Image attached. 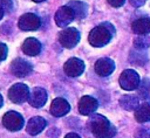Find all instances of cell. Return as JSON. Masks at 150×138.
<instances>
[{
  "label": "cell",
  "instance_id": "obj_28",
  "mask_svg": "<svg viewBox=\"0 0 150 138\" xmlns=\"http://www.w3.org/2000/svg\"><path fill=\"white\" fill-rule=\"evenodd\" d=\"M64 138H81L77 133H75V132H70V133H68V134H66V137Z\"/></svg>",
  "mask_w": 150,
  "mask_h": 138
},
{
  "label": "cell",
  "instance_id": "obj_1",
  "mask_svg": "<svg viewBox=\"0 0 150 138\" xmlns=\"http://www.w3.org/2000/svg\"><path fill=\"white\" fill-rule=\"evenodd\" d=\"M89 127L96 138H112L116 134L115 126L102 115H93L89 119Z\"/></svg>",
  "mask_w": 150,
  "mask_h": 138
},
{
  "label": "cell",
  "instance_id": "obj_29",
  "mask_svg": "<svg viewBox=\"0 0 150 138\" xmlns=\"http://www.w3.org/2000/svg\"><path fill=\"white\" fill-rule=\"evenodd\" d=\"M4 12H5V11H4L2 6L0 5V20H1V19H2V16H4Z\"/></svg>",
  "mask_w": 150,
  "mask_h": 138
},
{
  "label": "cell",
  "instance_id": "obj_6",
  "mask_svg": "<svg viewBox=\"0 0 150 138\" xmlns=\"http://www.w3.org/2000/svg\"><path fill=\"white\" fill-rule=\"evenodd\" d=\"M59 41L64 48H73L80 41V32L75 28H66L60 33Z\"/></svg>",
  "mask_w": 150,
  "mask_h": 138
},
{
  "label": "cell",
  "instance_id": "obj_5",
  "mask_svg": "<svg viewBox=\"0 0 150 138\" xmlns=\"http://www.w3.org/2000/svg\"><path fill=\"white\" fill-rule=\"evenodd\" d=\"M23 117L16 111H8L2 117V124L9 131H19L23 126Z\"/></svg>",
  "mask_w": 150,
  "mask_h": 138
},
{
  "label": "cell",
  "instance_id": "obj_16",
  "mask_svg": "<svg viewBox=\"0 0 150 138\" xmlns=\"http://www.w3.org/2000/svg\"><path fill=\"white\" fill-rule=\"evenodd\" d=\"M22 51L29 56H35L41 51V43L34 37H28L22 44Z\"/></svg>",
  "mask_w": 150,
  "mask_h": 138
},
{
  "label": "cell",
  "instance_id": "obj_31",
  "mask_svg": "<svg viewBox=\"0 0 150 138\" xmlns=\"http://www.w3.org/2000/svg\"><path fill=\"white\" fill-rule=\"evenodd\" d=\"M33 1H35V2H42V1H45V0H33Z\"/></svg>",
  "mask_w": 150,
  "mask_h": 138
},
{
  "label": "cell",
  "instance_id": "obj_21",
  "mask_svg": "<svg viewBox=\"0 0 150 138\" xmlns=\"http://www.w3.org/2000/svg\"><path fill=\"white\" fill-rule=\"evenodd\" d=\"M138 92L143 99L150 101V78H144L141 81L138 85Z\"/></svg>",
  "mask_w": 150,
  "mask_h": 138
},
{
  "label": "cell",
  "instance_id": "obj_18",
  "mask_svg": "<svg viewBox=\"0 0 150 138\" xmlns=\"http://www.w3.org/2000/svg\"><path fill=\"white\" fill-rule=\"evenodd\" d=\"M135 118L139 123H144V122L150 120V103L149 102L141 104L135 110Z\"/></svg>",
  "mask_w": 150,
  "mask_h": 138
},
{
  "label": "cell",
  "instance_id": "obj_4",
  "mask_svg": "<svg viewBox=\"0 0 150 138\" xmlns=\"http://www.w3.org/2000/svg\"><path fill=\"white\" fill-rule=\"evenodd\" d=\"M139 83V76L135 70L127 69L120 76V85L124 90H134L138 88Z\"/></svg>",
  "mask_w": 150,
  "mask_h": 138
},
{
  "label": "cell",
  "instance_id": "obj_19",
  "mask_svg": "<svg viewBox=\"0 0 150 138\" xmlns=\"http://www.w3.org/2000/svg\"><path fill=\"white\" fill-rule=\"evenodd\" d=\"M120 105L128 111L131 110H136L139 105H138V98L134 95H124L120 98Z\"/></svg>",
  "mask_w": 150,
  "mask_h": 138
},
{
  "label": "cell",
  "instance_id": "obj_2",
  "mask_svg": "<svg viewBox=\"0 0 150 138\" xmlns=\"http://www.w3.org/2000/svg\"><path fill=\"white\" fill-rule=\"evenodd\" d=\"M114 33H115V28L112 27V25L108 22L101 23L95 28H93L91 32L89 33L88 36L89 43L93 47H103L111 40Z\"/></svg>",
  "mask_w": 150,
  "mask_h": 138
},
{
  "label": "cell",
  "instance_id": "obj_12",
  "mask_svg": "<svg viewBox=\"0 0 150 138\" xmlns=\"http://www.w3.org/2000/svg\"><path fill=\"white\" fill-rule=\"evenodd\" d=\"M97 106H98L97 101L91 96H83L79 102V111L81 115H84V116H88L95 112Z\"/></svg>",
  "mask_w": 150,
  "mask_h": 138
},
{
  "label": "cell",
  "instance_id": "obj_24",
  "mask_svg": "<svg viewBox=\"0 0 150 138\" xmlns=\"http://www.w3.org/2000/svg\"><path fill=\"white\" fill-rule=\"evenodd\" d=\"M0 5L2 6L4 11H12L13 9V4L12 0H0Z\"/></svg>",
  "mask_w": 150,
  "mask_h": 138
},
{
  "label": "cell",
  "instance_id": "obj_8",
  "mask_svg": "<svg viewBox=\"0 0 150 138\" xmlns=\"http://www.w3.org/2000/svg\"><path fill=\"white\" fill-rule=\"evenodd\" d=\"M75 13L74 11L67 5V6H62L60 7L56 13H55V22L59 27H66L68 26L74 19H75Z\"/></svg>",
  "mask_w": 150,
  "mask_h": 138
},
{
  "label": "cell",
  "instance_id": "obj_9",
  "mask_svg": "<svg viewBox=\"0 0 150 138\" xmlns=\"http://www.w3.org/2000/svg\"><path fill=\"white\" fill-rule=\"evenodd\" d=\"M63 70H64L66 75H68L70 77H77L84 71V63L82 60H80L77 57H71L66 61V63L63 65Z\"/></svg>",
  "mask_w": 150,
  "mask_h": 138
},
{
  "label": "cell",
  "instance_id": "obj_20",
  "mask_svg": "<svg viewBox=\"0 0 150 138\" xmlns=\"http://www.w3.org/2000/svg\"><path fill=\"white\" fill-rule=\"evenodd\" d=\"M68 6L74 11L76 18L82 19V18L86 16V14H87V6L83 2H81V1H70L68 4Z\"/></svg>",
  "mask_w": 150,
  "mask_h": 138
},
{
  "label": "cell",
  "instance_id": "obj_30",
  "mask_svg": "<svg viewBox=\"0 0 150 138\" xmlns=\"http://www.w3.org/2000/svg\"><path fill=\"white\" fill-rule=\"evenodd\" d=\"M2 106V96L0 95V108Z\"/></svg>",
  "mask_w": 150,
  "mask_h": 138
},
{
  "label": "cell",
  "instance_id": "obj_10",
  "mask_svg": "<svg viewBox=\"0 0 150 138\" xmlns=\"http://www.w3.org/2000/svg\"><path fill=\"white\" fill-rule=\"evenodd\" d=\"M32 64L23 58H15L11 64V73L16 77H25L32 73Z\"/></svg>",
  "mask_w": 150,
  "mask_h": 138
},
{
  "label": "cell",
  "instance_id": "obj_3",
  "mask_svg": "<svg viewBox=\"0 0 150 138\" xmlns=\"http://www.w3.org/2000/svg\"><path fill=\"white\" fill-rule=\"evenodd\" d=\"M30 95V91L28 89V87L23 83H16L14 85H12L8 90V98L16 104H21L26 101H28Z\"/></svg>",
  "mask_w": 150,
  "mask_h": 138
},
{
  "label": "cell",
  "instance_id": "obj_7",
  "mask_svg": "<svg viewBox=\"0 0 150 138\" xmlns=\"http://www.w3.org/2000/svg\"><path fill=\"white\" fill-rule=\"evenodd\" d=\"M41 25V21L39 19L38 15L33 14V13H26L23 15L20 16L18 26L21 30H26V32H30V30H36Z\"/></svg>",
  "mask_w": 150,
  "mask_h": 138
},
{
  "label": "cell",
  "instance_id": "obj_23",
  "mask_svg": "<svg viewBox=\"0 0 150 138\" xmlns=\"http://www.w3.org/2000/svg\"><path fill=\"white\" fill-rule=\"evenodd\" d=\"M135 136L136 138H150V130L148 127H139Z\"/></svg>",
  "mask_w": 150,
  "mask_h": 138
},
{
  "label": "cell",
  "instance_id": "obj_26",
  "mask_svg": "<svg viewBox=\"0 0 150 138\" xmlns=\"http://www.w3.org/2000/svg\"><path fill=\"white\" fill-rule=\"evenodd\" d=\"M107 1H108V4L111 5L112 7H121V6L125 2V0H107Z\"/></svg>",
  "mask_w": 150,
  "mask_h": 138
},
{
  "label": "cell",
  "instance_id": "obj_13",
  "mask_svg": "<svg viewBox=\"0 0 150 138\" xmlns=\"http://www.w3.org/2000/svg\"><path fill=\"white\" fill-rule=\"evenodd\" d=\"M115 70V63L112 60L108 57H102L95 63V71L100 76H109Z\"/></svg>",
  "mask_w": 150,
  "mask_h": 138
},
{
  "label": "cell",
  "instance_id": "obj_14",
  "mask_svg": "<svg viewBox=\"0 0 150 138\" xmlns=\"http://www.w3.org/2000/svg\"><path fill=\"white\" fill-rule=\"evenodd\" d=\"M70 110L69 103L63 98H55L50 104V113L55 117H62Z\"/></svg>",
  "mask_w": 150,
  "mask_h": 138
},
{
  "label": "cell",
  "instance_id": "obj_22",
  "mask_svg": "<svg viewBox=\"0 0 150 138\" xmlns=\"http://www.w3.org/2000/svg\"><path fill=\"white\" fill-rule=\"evenodd\" d=\"M134 43H135V47H136V48H138V49H144V48L149 47L150 40H149V37H146L145 35H141L139 37H137V39L135 40Z\"/></svg>",
  "mask_w": 150,
  "mask_h": 138
},
{
  "label": "cell",
  "instance_id": "obj_25",
  "mask_svg": "<svg viewBox=\"0 0 150 138\" xmlns=\"http://www.w3.org/2000/svg\"><path fill=\"white\" fill-rule=\"evenodd\" d=\"M7 57V46L5 43H0V62Z\"/></svg>",
  "mask_w": 150,
  "mask_h": 138
},
{
  "label": "cell",
  "instance_id": "obj_27",
  "mask_svg": "<svg viewBox=\"0 0 150 138\" xmlns=\"http://www.w3.org/2000/svg\"><path fill=\"white\" fill-rule=\"evenodd\" d=\"M146 0H129V2L134 6V7H141L145 4Z\"/></svg>",
  "mask_w": 150,
  "mask_h": 138
},
{
  "label": "cell",
  "instance_id": "obj_17",
  "mask_svg": "<svg viewBox=\"0 0 150 138\" xmlns=\"http://www.w3.org/2000/svg\"><path fill=\"white\" fill-rule=\"evenodd\" d=\"M132 32L138 35H145L150 33V18H141L132 22Z\"/></svg>",
  "mask_w": 150,
  "mask_h": 138
},
{
  "label": "cell",
  "instance_id": "obj_15",
  "mask_svg": "<svg viewBox=\"0 0 150 138\" xmlns=\"http://www.w3.org/2000/svg\"><path fill=\"white\" fill-rule=\"evenodd\" d=\"M46 120L40 117V116H35V117H32L28 123H27V132L32 136H35L38 133H40L45 127H46Z\"/></svg>",
  "mask_w": 150,
  "mask_h": 138
},
{
  "label": "cell",
  "instance_id": "obj_11",
  "mask_svg": "<svg viewBox=\"0 0 150 138\" xmlns=\"http://www.w3.org/2000/svg\"><path fill=\"white\" fill-rule=\"evenodd\" d=\"M28 102L34 108H41L46 104L47 102V91L43 88L36 87L30 91Z\"/></svg>",
  "mask_w": 150,
  "mask_h": 138
}]
</instances>
